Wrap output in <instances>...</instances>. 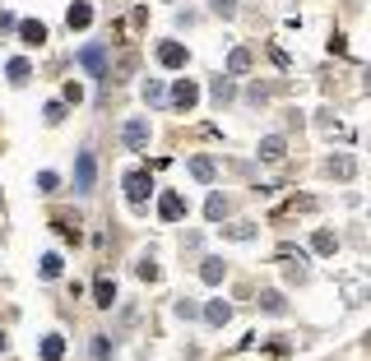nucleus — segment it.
<instances>
[{
	"label": "nucleus",
	"instance_id": "4be33fe9",
	"mask_svg": "<svg viewBox=\"0 0 371 361\" xmlns=\"http://www.w3.org/2000/svg\"><path fill=\"white\" fill-rule=\"evenodd\" d=\"M28 75H33L28 61H10V79H14V84H28Z\"/></svg>",
	"mask_w": 371,
	"mask_h": 361
},
{
	"label": "nucleus",
	"instance_id": "0eeeda50",
	"mask_svg": "<svg viewBox=\"0 0 371 361\" xmlns=\"http://www.w3.org/2000/svg\"><path fill=\"white\" fill-rule=\"evenodd\" d=\"M279 260L288 264V274H293V278H306V251H297V246H279Z\"/></svg>",
	"mask_w": 371,
	"mask_h": 361
},
{
	"label": "nucleus",
	"instance_id": "5701e85b",
	"mask_svg": "<svg viewBox=\"0 0 371 361\" xmlns=\"http://www.w3.org/2000/svg\"><path fill=\"white\" fill-rule=\"evenodd\" d=\"M93 357H98V361L112 357V338H107V334H98V338H93Z\"/></svg>",
	"mask_w": 371,
	"mask_h": 361
},
{
	"label": "nucleus",
	"instance_id": "f03ea898",
	"mask_svg": "<svg viewBox=\"0 0 371 361\" xmlns=\"http://www.w3.org/2000/svg\"><path fill=\"white\" fill-rule=\"evenodd\" d=\"M121 139H125V148H130V153H144V148H149V120H144V116L125 120Z\"/></svg>",
	"mask_w": 371,
	"mask_h": 361
},
{
	"label": "nucleus",
	"instance_id": "4468645a",
	"mask_svg": "<svg viewBox=\"0 0 371 361\" xmlns=\"http://www.w3.org/2000/svg\"><path fill=\"white\" fill-rule=\"evenodd\" d=\"M246 70H251V51H246V46H237V51L232 56H227V75H246Z\"/></svg>",
	"mask_w": 371,
	"mask_h": 361
},
{
	"label": "nucleus",
	"instance_id": "f3484780",
	"mask_svg": "<svg viewBox=\"0 0 371 361\" xmlns=\"http://www.w3.org/2000/svg\"><path fill=\"white\" fill-rule=\"evenodd\" d=\"M93 296H98V306H112L116 301V283L112 278H98V283H93Z\"/></svg>",
	"mask_w": 371,
	"mask_h": 361
},
{
	"label": "nucleus",
	"instance_id": "2eb2a0df",
	"mask_svg": "<svg viewBox=\"0 0 371 361\" xmlns=\"http://www.w3.org/2000/svg\"><path fill=\"white\" fill-rule=\"evenodd\" d=\"M19 33H23V42H28V46H42V42H46V28H42V23H37V19L19 23Z\"/></svg>",
	"mask_w": 371,
	"mask_h": 361
},
{
	"label": "nucleus",
	"instance_id": "bb28decb",
	"mask_svg": "<svg viewBox=\"0 0 371 361\" xmlns=\"http://www.w3.org/2000/svg\"><path fill=\"white\" fill-rule=\"evenodd\" d=\"M315 251H320V255H334V236H329V232H315Z\"/></svg>",
	"mask_w": 371,
	"mask_h": 361
},
{
	"label": "nucleus",
	"instance_id": "1a4fd4ad",
	"mask_svg": "<svg viewBox=\"0 0 371 361\" xmlns=\"http://www.w3.org/2000/svg\"><path fill=\"white\" fill-rule=\"evenodd\" d=\"M158 61H163L168 70H181V65H186V46H181V42H163V46H158Z\"/></svg>",
	"mask_w": 371,
	"mask_h": 361
},
{
	"label": "nucleus",
	"instance_id": "7ed1b4c3",
	"mask_svg": "<svg viewBox=\"0 0 371 361\" xmlns=\"http://www.w3.org/2000/svg\"><path fill=\"white\" fill-rule=\"evenodd\" d=\"M79 65L89 70L93 79H107V46H102V42L84 46V51H79Z\"/></svg>",
	"mask_w": 371,
	"mask_h": 361
},
{
	"label": "nucleus",
	"instance_id": "f257e3e1",
	"mask_svg": "<svg viewBox=\"0 0 371 361\" xmlns=\"http://www.w3.org/2000/svg\"><path fill=\"white\" fill-rule=\"evenodd\" d=\"M149 190H153V176H149L144 167H135V172H125V199H130L135 208H144Z\"/></svg>",
	"mask_w": 371,
	"mask_h": 361
},
{
	"label": "nucleus",
	"instance_id": "ddd939ff",
	"mask_svg": "<svg viewBox=\"0 0 371 361\" xmlns=\"http://www.w3.org/2000/svg\"><path fill=\"white\" fill-rule=\"evenodd\" d=\"M65 357V338H61V334H46L42 338V361H61Z\"/></svg>",
	"mask_w": 371,
	"mask_h": 361
},
{
	"label": "nucleus",
	"instance_id": "cd10ccee",
	"mask_svg": "<svg viewBox=\"0 0 371 361\" xmlns=\"http://www.w3.org/2000/svg\"><path fill=\"white\" fill-rule=\"evenodd\" d=\"M135 274H139V278H149V283H153V278H158V264H153V260H149V255H144V260H139V269H135Z\"/></svg>",
	"mask_w": 371,
	"mask_h": 361
},
{
	"label": "nucleus",
	"instance_id": "423d86ee",
	"mask_svg": "<svg viewBox=\"0 0 371 361\" xmlns=\"http://www.w3.org/2000/svg\"><path fill=\"white\" fill-rule=\"evenodd\" d=\"M65 23H70V33H84V28L93 23V5H89V0H75L70 14H65Z\"/></svg>",
	"mask_w": 371,
	"mask_h": 361
},
{
	"label": "nucleus",
	"instance_id": "c756f323",
	"mask_svg": "<svg viewBox=\"0 0 371 361\" xmlns=\"http://www.w3.org/2000/svg\"><path fill=\"white\" fill-rule=\"evenodd\" d=\"M214 98L218 102H232V84H227V79H218V84H214Z\"/></svg>",
	"mask_w": 371,
	"mask_h": 361
},
{
	"label": "nucleus",
	"instance_id": "aec40b11",
	"mask_svg": "<svg viewBox=\"0 0 371 361\" xmlns=\"http://www.w3.org/2000/svg\"><path fill=\"white\" fill-rule=\"evenodd\" d=\"M61 269H65V260H61L56 251H51V255H42V278H61Z\"/></svg>",
	"mask_w": 371,
	"mask_h": 361
},
{
	"label": "nucleus",
	"instance_id": "412c9836",
	"mask_svg": "<svg viewBox=\"0 0 371 361\" xmlns=\"http://www.w3.org/2000/svg\"><path fill=\"white\" fill-rule=\"evenodd\" d=\"M191 172H195V181H214V163L209 158H191Z\"/></svg>",
	"mask_w": 371,
	"mask_h": 361
},
{
	"label": "nucleus",
	"instance_id": "39448f33",
	"mask_svg": "<svg viewBox=\"0 0 371 361\" xmlns=\"http://www.w3.org/2000/svg\"><path fill=\"white\" fill-rule=\"evenodd\" d=\"M158 218H163V222H181V218H186V199H181L177 190H168V195L158 199Z\"/></svg>",
	"mask_w": 371,
	"mask_h": 361
},
{
	"label": "nucleus",
	"instance_id": "9d476101",
	"mask_svg": "<svg viewBox=\"0 0 371 361\" xmlns=\"http://www.w3.org/2000/svg\"><path fill=\"white\" fill-rule=\"evenodd\" d=\"M204 319H209L214 329H223L227 319H232V306H227V301H209V306H204Z\"/></svg>",
	"mask_w": 371,
	"mask_h": 361
},
{
	"label": "nucleus",
	"instance_id": "6ab92c4d",
	"mask_svg": "<svg viewBox=\"0 0 371 361\" xmlns=\"http://www.w3.org/2000/svg\"><path fill=\"white\" fill-rule=\"evenodd\" d=\"M204 213H209V222H223V213H227V199H223V195H209Z\"/></svg>",
	"mask_w": 371,
	"mask_h": 361
},
{
	"label": "nucleus",
	"instance_id": "f8f14e48",
	"mask_svg": "<svg viewBox=\"0 0 371 361\" xmlns=\"http://www.w3.org/2000/svg\"><path fill=\"white\" fill-rule=\"evenodd\" d=\"M325 172H329V176H339V181H348V176L358 172V163H353V158L344 153V158H329V163H325Z\"/></svg>",
	"mask_w": 371,
	"mask_h": 361
},
{
	"label": "nucleus",
	"instance_id": "6e6552de",
	"mask_svg": "<svg viewBox=\"0 0 371 361\" xmlns=\"http://www.w3.org/2000/svg\"><path fill=\"white\" fill-rule=\"evenodd\" d=\"M172 102L191 111L195 102H200V88H195V79H177V88H172Z\"/></svg>",
	"mask_w": 371,
	"mask_h": 361
},
{
	"label": "nucleus",
	"instance_id": "dca6fc26",
	"mask_svg": "<svg viewBox=\"0 0 371 361\" xmlns=\"http://www.w3.org/2000/svg\"><path fill=\"white\" fill-rule=\"evenodd\" d=\"M260 158H265V163H279V158H283V134H270V139H260Z\"/></svg>",
	"mask_w": 371,
	"mask_h": 361
},
{
	"label": "nucleus",
	"instance_id": "20e7f679",
	"mask_svg": "<svg viewBox=\"0 0 371 361\" xmlns=\"http://www.w3.org/2000/svg\"><path fill=\"white\" fill-rule=\"evenodd\" d=\"M93 181H98V163H93V153L84 148V153H79V163H75V190H79V195H89Z\"/></svg>",
	"mask_w": 371,
	"mask_h": 361
},
{
	"label": "nucleus",
	"instance_id": "7c9ffc66",
	"mask_svg": "<svg viewBox=\"0 0 371 361\" xmlns=\"http://www.w3.org/2000/svg\"><path fill=\"white\" fill-rule=\"evenodd\" d=\"M0 352H5V329H0Z\"/></svg>",
	"mask_w": 371,
	"mask_h": 361
},
{
	"label": "nucleus",
	"instance_id": "9b49d317",
	"mask_svg": "<svg viewBox=\"0 0 371 361\" xmlns=\"http://www.w3.org/2000/svg\"><path fill=\"white\" fill-rule=\"evenodd\" d=\"M223 274H227V264L218 260V255H209V260L200 264V278H204V283H223Z\"/></svg>",
	"mask_w": 371,
	"mask_h": 361
},
{
	"label": "nucleus",
	"instance_id": "a878e982",
	"mask_svg": "<svg viewBox=\"0 0 371 361\" xmlns=\"http://www.w3.org/2000/svg\"><path fill=\"white\" fill-rule=\"evenodd\" d=\"M227 236H232V241H251L256 227H251V222H237V227H227Z\"/></svg>",
	"mask_w": 371,
	"mask_h": 361
},
{
	"label": "nucleus",
	"instance_id": "b1692460",
	"mask_svg": "<svg viewBox=\"0 0 371 361\" xmlns=\"http://www.w3.org/2000/svg\"><path fill=\"white\" fill-rule=\"evenodd\" d=\"M144 102H149V107L163 102V84H158V79H149V84H144Z\"/></svg>",
	"mask_w": 371,
	"mask_h": 361
},
{
	"label": "nucleus",
	"instance_id": "a211bd4d",
	"mask_svg": "<svg viewBox=\"0 0 371 361\" xmlns=\"http://www.w3.org/2000/svg\"><path fill=\"white\" fill-rule=\"evenodd\" d=\"M260 310H270V315H283V310H288V301H283V292H260Z\"/></svg>",
	"mask_w": 371,
	"mask_h": 361
},
{
	"label": "nucleus",
	"instance_id": "393cba45",
	"mask_svg": "<svg viewBox=\"0 0 371 361\" xmlns=\"http://www.w3.org/2000/svg\"><path fill=\"white\" fill-rule=\"evenodd\" d=\"M209 10L223 14V19H232V14H237V0H209Z\"/></svg>",
	"mask_w": 371,
	"mask_h": 361
},
{
	"label": "nucleus",
	"instance_id": "c85d7f7f",
	"mask_svg": "<svg viewBox=\"0 0 371 361\" xmlns=\"http://www.w3.org/2000/svg\"><path fill=\"white\" fill-rule=\"evenodd\" d=\"M46 120H51V125L65 120V102H46Z\"/></svg>",
	"mask_w": 371,
	"mask_h": 361
}]
</instances>
